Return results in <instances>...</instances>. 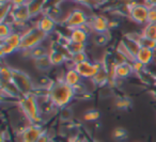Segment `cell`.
<instances>
[{
	"label": "cell",
	"mask_w": 156,
	"mask_h": 142,
	"mask_svg": "<svg viewBox=\"0 0 156 142\" xmlns=\"http://www.w3.org/2000/svg\"><path fill=\"white\" fill-rule=\"evenodd\" d=\"M75 96L74 88L66 84L63 80L54 81V83L48 89V98L54 104L55 107L59 109L67 107Z\"/></svg>",
	"instance_id": "1"
},
{
	"label": "cell",
	"mask_w": 156,
	"mask_h": 142,
	"mask_svg": "<svg viewBox=\"0 0 156 142\" xmlns=\"http://www.w3.org/2000/svg\"><path fill=\"white\" fill-rule=\"evenodd\" d=\"M18 105L24 115L30 121L31 124H40L42 121V113L39 99L34 93L23 95L20 98H18Z\"/></svg>",
	"instance_id": "2"
},
{
	"label": "cell",
	"mask_w": 156,
	"mask_h": 142,
	"mask_svg": "<svg viewBox=\"0 0 156 142\" xmlns=\"http://www.w3.org/2000/svg\"><path fill=\"white\" fill-rule=\"evenodd\" d=\"M22 44H20V51H25V50H31L39 45H42L43 42L48 37L47 34L41 31L37 26L31 27V28L25 29L24 32H22Z\"/></svg>",
	"instance_id": "3"
},
{
	"label": "cell",
	"mask_w": 156,
	"mask_h": 142,
	"mask_svg": "<svg viewBox=\"0 0 156 142\" xmlns=\"http://www.w3.org/2000/svg\"><path fill=\"white\" fill-rule=\"evenodd\" d=\"M22 35L23 33L20 31H14L10 37L7 39L1 40L0 45V54L1 57L5 58V56L14 54L17 50H20V44H22Z\"/></svg>",
	"instance_id": "4"
},
{
	"label": "cell",
	"mask_w": 156,
	"mask_h": 142,
	"mask_svg": "<svg viewBox=\"0 0 156 142\" xmlns=\"http://www.w3.org/2000/svg\"><path fill=\"white\" fill-rule=\"evenodd\" d=\"M12 81L18 88L20 92L22 93V95L33 93V91L35 89L34 84H33L32 80L29 77L28 74L20 71V69H13V79H12Z\"/></svg>",
	"instance_id": "5"
},
{
	"label": "cell",
	"mask_w": 156,
	"mask_h": 142,
	"mask_svg": "<svg viewBox=\"0 0 156 142\" xmlns=\"http://www.w3.org/2000/svg\"><path fill=\"white\" fill-rule=\"evenodd\" d=\"M88 24H89V18H88L86 12L81 9H74L73 11L69 12V14L64 20L65 27L69 30L81 28Z\"/></svg>",
	"instance_id": "6"
},
{
	"label": "cell",
	"mask_w": 156,
	"mask_h": 142,
	"mask_svg": "<svg viewBox=\"0 0 156 142\" xmlns=\"http://www.w3.org/2000/svg\"><path fill=\"white\" fill-rule=\"evenodd\" d=\"M128 8V15L130 20L138 25H147V17H149V10L150 8L145 5L144 3H137L134 2Z\"/></svg>",
	"instance_id": "7"
},
{
	"label": "cell",
	"mask_w": 156,
	"mask_h": 142,
	"mask_svg": "<svg viewBox=\"0 0 156 142\" xmlns=\"http://www.w3.org/2000/svg\"><path fill=\"white\" fill-rule=\"evenodd\" d=\"M102 67L103 64L100 62H91L90 60L74 65V69L83 77V79H92Z\"/></svg>",
	"instance_id": "8"
},
{
	"label": "cell",
	"mask_w": 156,
	"mask_h": 142,
	"mask_svg": "<svg viewBox=\"0 0 156 142\" xmlns=\"http://www.w3.org/2000/svg\"><path fill=\"white\" fill-rule=\"evenodd\" d=\"M45 131L40 124H31L26 126L20 135V142H37Z\"/></svg>",
	"instance_id": "9"
},
{
	"label": "cell",
	"mask_w": 156,
	"mask_h": 142,
	"mask_svg": "<svg viewBox=\"0 0 156 142\" xmlns=\"http://www.w3.org/2000/svg\"><path fill=\"white\" fill-rule=\"evenodd\" d=\"M10 17L12 18V25H26L31 18V14L27 5L13 7Z\"/></svg>",
	"instance_id": "10"
},
{
	"label": "cell",
	"mask_w": 156,
	"mask_h": 142,
	"mask_svg": "<svg viewBox=\"0 0 156 142\" xmlns=\"http://www.w3.org/2000/svg\"><path fill=\"white\" fill-rule=\"evenodd\" d=\"M91 32H92V30H91V28H90L89 24H88V25H86V26L81 27V28H76V29L71 30L69 40H71V42H74V43L87 44Z\"/></svg>",
	"instance_id": "11"
},
{
	"label": "cell",
	"mask_w": 156,
	"mask_h": 142,
	"mask_svg": "<svg viewBox=\"0 0 156 142\" xmlns=\"http://www.w3.org/2000/svg\"><path fill=\"white\" fill-rule=\"evenodd\" d=\"M89 26L92 32L106 33L109 29V20L103 15H95L89 20Z\"/></svg>",
	"instance_id": "12"
},
{
	"label": "cell",
	"mask_w": 156,
	"mask_h": 142,
	"mask_svg": "<svg viewBox=\"0 0 156 142\" xmlns=\"http://www.w3.org/2000/svg\"><path fill=\"white\" fill-rule=\"evenodd\" d=\"M48 56H49V59L54 66L62 65L63 63H65L69 59V55L67 52L60 50V46L57 45V44H56V47H51L50 46Z\"/></svg>",
	"instance_id": "13"
},
{
	"label": "cell",
	"mask_w": 156,
	"mask_h": 142,
	"mask_svg": "<svg viewBox=\"0 0 156 142\" xmlns=\"http://www.w3.org/2000/svg\"><path fill=\"white\" fill-rule=\"evenodd\" d=\"M37 28L41 31H43L45 34L49 35L51 34L52 32L56 29V20H55L54 17H51L50 15H43L41 18L39 20L37 24Z\"/></svg>",
	"instance_id": "14"
},
{
	"label": "cell",
	"mask_w": 156,
	"mask_h": 142,
	"mask_svg": "<svg viewBox=\"0 0 156 142\" xmlns=\"http://www.w3.org/2000/svg\"><path fill=\"white\" fill-rule=\"evenodd\" d=\"M154 59H155V50L143 47V46H141L139 48L138 52L136 55V60L142 63L144 66H147L149 64H151Z\"/></svg>",
	"instance_id": "15"
},
{
	"label": "cell",
	"mask_w": 156,
	"mask_h": 142,
	"mask_svg": "<svg viewBox=\"0 0 156 142\" xmlns=\"http://www.w3.org/2000/svg\"><path fill=\"white\" fill-rule=\"evenodd\" d=\"M63 81L66 84H69V86L74 88V87L78 86L79 83L83 82V77L78 74V72L76 71L73 66V67H71V69H66V72H65L64 75H63Z\"/></svg>",
	"instance_id": "16"
},
{
	"label": "cell",
	"mask_w": 156,
	"mask_h": 142,
	"mask_svg": "<svg viewBox=\"0 0 156 142\" xmlns=\"http://www.w3.org/2000/svg\"><path fill=\"white\" fill-rule=\"evenodd\" d=\"M134 73L132 63H123V64H117L115 67V74H113V78H118V79H123V78H127Z\"/></svg>",
	"instance_id": "17"
},
{
	"label": "cell",
	"mask_w": 156,
	"mask_h": 142,
	"mask_svg": "<svg viewBox=\"0 0 156 142\" xmlns=\"http://www.w3.org/2000/svg\"><path fill=\"white\" fill-rule=\"evenodd\" d=\"M109 79H110V76H109L108 71H107L106 67L103 65V67L98 71V73L92 78L91 81H92V83L95 84V86L103 87L104 84H106L107 82H108Z\"/></svg>",
	"instance_id": "18"
},
{
	"label": "cell",
	"mask_w": 156,
	"mask_h": 142,
	"mask_svg": "<svg viewBox=\"0 0 156 142\" xmlns=\"http://www.w3.org/2000/svg\"><path fill=\"white\" fill-rule=\"evenodd\" d=\"M33 63H34V66L37 71L42 72V73H46V72H49L51 66H54L49 59V56H45L42 57V58L39 59H34L33 60Z\"/></svg>",
	"instance_id": "19"
},
{
	"label": "cell",
	"mask_w": 156,
	"mask_h": 142,
	"mask_svg": "<svg viewBox=\"0 0 156 142\" xmlns=\"http://www.w3.org/2000/svg\"><path fill=\"white\" fill-rule=\"evenodd\" d=\"M141 37H145V39L153 40L156 41V24L155 23H147L144 25L141 32Z\"/></svg>",
	"instance_id": "20"
},
{
	"label": "cell",
	"mask_w": 156,
	"mask_h": 142,
	"mask_svg": "<svg viewBox=\"0 0 156 142\" xmlns=\"http://www.w3.org/2000/svg\"><path fill=\"white\" fill-rule=\"evenodd\" d=\"M27 5H28L29 11H30L31 17H33V16L39 15L43 11L44 2L43 0H29Z\"/></svg>",
	"instance_id": "21"
},
{
	"label": "cell",
	"mask_w": 156,
	"mask_h": 142,
	"mask_svg": "<svg viewBox=\"0 0 156 142\" xmlns=\"http://www.w3.org/2000/svg\"><path fill=\"white\" fill-rule=\"evenodd\" d=\"M29 51H30V58L33 59V60H34V59L42 58V57L48 56V54H49V49L46 48L45 46H43V44L37 46V47L29 50Z\"/></svg>",
	"instance_id": "22"
},
{
	"label": "cell",
	"mask_w": 156,
	"mask_h": 142,
	"mask_svg": "<svg viewBox=\"0 0 156 142\" xmlns=\"http://www.w3.org/2000/svg\"><path fill=\"white\" fill-rule=\"evenodd\" d=\"M14 32L12 23L3 22L0 25V40H5Z\"/></svg>",
	"instance_id": "23"
},
{
	"label": "cell",
	"mask_w": 156,
	"mask_h": 142,
	"mask_svg": "<svg viewBox=\"0 0 156 142\" xmlns=\"http://www.w3.org/2000/svg\"><path fill=\"white\" fill-rule=\"evenodd\" d=\"M66 52L71 56V55H75L78 52L86 51V44H79V43H74V42H69V44L66 46Z\"/></svg>",
	"instance_id": "24"
},
{
	"label": "cell",
	"mask_w": 156,
	"mask_h": 142,
	"mask_svg": "<svg viewBox=\"0 0 156 142\" xmlns=\"http://www.w3.org/2000/svg\"><path fill=\"white\" fill-rule=\"evenodd\" d=\"M112 137H113V139L117 140V141H124V140L127 139L128 133L123 127H117V128L113 129Z\"/></svg>",
	"instance_id": "25"
},
{
	"label": "cell",
	"mask_w": 156,
	"mask_h": 142,
	"mask_svg": "<svg viewBox=\"0 0 156 142\" xmlns=\"http://www.w3.org/2000/svg\"><path fill=\"white\" fill-rule=\"evenodd\" d=\"M0 76H1V81H5V82L12 81V79H13V69L2 66L0 69Z\"/></svg>",
	"instance_id": "26"
},
{
	"label": "cell",
	"mask_w": 156,
	"mask_h": 142,
	"mask_svg": "<svg viewBox=\"0 0 156 142\" xmlns=\"http://www.w3.org/2000/svg\"><path fill=\"white\" fill-rule=\"evenodd\" d=\"M69 60L73 63V66H74V65H76V64L85 62V61L89 60V59H88L87 52L83 51V52H78V54H75V55H71V56H69Z\"/></svg>",
	"instance_id": "27"
},
{
	"label": "cell",
	"mask_w": 156,
	"mask_h": 142,
	"mask_svg": "<svg viewBox=\"0 0 156 142\" xmlns=\"http://www.w3.org/2000/svg\"><path fill=\"white\" fill-rule=\"evenodd\" d=\"M101 118V113L98 110L96 109H92V110H88L85 114H83V120L86 122H95L98 119Z\"/></svg>",
	"instance_id": "28"
},
{
	"label": "cell",
	"mask_w": 156,
	"mask_h": 142,
	"mask_svg": "<svg viewBox=\"0 0 156 142\" xmlns=\"http://www.w3.org/2000/svg\"><path fill=\"white\" fill-rule=\"evenodd\" d=\"M138 40L139 44L140 46H143V47H147L150 48L152 50H155L156 51V41H153V40H149V39H145V37H141V34L139 35V37H137Z\"/></svg>",
	"instance_id": "29"
},
{
	"label": "cell",
	"mask_w": 156,
	"mask_h": 142,
	"mask_svg": "<svg viewBox=\"0 0 156 142\" xmlns=\"http://www.w3.org/2000/svg\"><path fill=\"white\" fill-rule=\"evenodd\" d=\"M13 5L12 3H3L1 5V23L5 22V18L11 16Z\"/></svg>",
	"instance_id": "30"
},
{
	"label": "cell",
	"mask_w": 156,
	"mask_h": 142,
	"mask_svg": "<svg viewBox=\"0 0 156 142\" xmlns=\"http://www.w3.org/2000/svg\"><path fill=\"white\" fill-rule=\"evenodd\" d=\"M94 42H95L96 45L98 46H104L106 45L109 42V37L106 33H96L95 37H94Z\"/></svg>",
	"instance_id": "31"
},
{
	"label": "cell",
	"mask_w": 156,
	"mask_h": 142,
	"mask_svg": "<svg viewBox=\"0 0 156 142\" xmlns=\"http://www.w3.org/2000/svg\"><path fill=\"white\" fill-rule=\"evenodd\" d=\"M59 115H60V119L62 121H69V120H72V118H73V110H72L69 107L61 108Z\"/></svg>",
	"instance_id": "32"
},
{
	"label": "cell",
	"mask_w": 156,
	"mask_h": 142,
	"mask_svg": "<svg viewBox=\"0 0 156 142\" xmlns=\"http://www.w3.org/2000/svg\"><path fill=\"white\" fill-rule=\"evenodd\" d=\"M130 105H132V103H130V101L128 98H120V99H118L117 103H115V107L120 110L128 109V108L130 107Z\"/></svg>",
	"instance_id": "33"
},
{
	"label": "cell",
	"mask_w": 156,
	"mask_h": 142,
	"mask_svg": "<svg viewBox=\"0 0 156 142\" xmlns=\"http://www.w3.org/2000/svg\"><path fill=\"white\" fill-rule=\"evenodd\" d=\"M132 66H133V69H134V73H136V74L142 73V72L144 71V67H145L142 63H140L139 61H137V60L133 61Z\"/></svg>",
	"instance_id": "34"
},
{
	"label": "cell",
	"mask_w": 156,
	"mask_h": 142,
	"mask_svg": "<svg viewBox=\"0 0 156 142\" xmlns=\"http://www.w3.org/2000/svg\"><path fill=\"white\" fill-rule=\"evenodd\" d=\"M147 23H155L156 24V8H151V9L149 10Z\"/></svg>",
	"instance_id": "35"
},
{
	"label": "cell",
	"mask_w": 156,
	"mask_h": 142,
	"mask_svg": "<svg viewBox=\"0 0 156 142\" xmlns=\"http://www.w3.org/2000/svg\"><path fill=\"white\" fill-rule=\"evenodd\" d=\"M29 0H11V3L13 7L16 5H27Z\"/></svg>",
	"instance_id": "36"
},
{
	"label": "cell",
	"mask_w": 156,
	"mask_h": 142,
	"mask_svg": "<svg viewBox=\"0 0 156 142\" xmlns=\"http://www.w3.org/2000/svg\"><path fill=\"white\" fill-rule=\"evenodd\" d=\"M143 3L151 9V8H156V0H143Z\"/></svg>",
	"instance_id": "37"
},
{
	"label": "cell",
	"mask_w": 156,
	"mask_h": 142,
	"mask_svg": "<svg viewBox=\"0 0 156 142\" xmlns=\"http://www.w3.org/2000/svg\"><path fill=\"white\" fill-rule=\"evenodd\" d=\"M37 142H50L49 136H48L46 133H44L43 135L41 136V138H40V139L37 140Z\"/></svg>",
	"instance_id": "38"
},
{
	"label": "cell",
	"mask_w": 156,
	"mask_h": 142,
	"mask_svg": "<svg viewBox=\"0 0 156 142\" xmlns=\"http://www.w3.org/2000/svg\"><path fill=\"white\" fill-rule=\"evenodd\" d=\"M69 1H73V2H76V3H81V5H85V3H87L89 0H69Z\"/></svg>",
	"instance_id": "39"
},
{
	"label": "cell",
	"mask_w": 156,
	"mask_h": 142,
	"mask_svg": "<svg viewBox=\"0 0 156 142\" xmlns=\"http://www.w3.org/2000/svg\"><path fill=\"white\" fill-rule=\"evenodd\" d=\"M0 2H1V5H3V3H11V0H0Z\"/></svg>",
	"instance_id": "40"
},
{
	"label": "cell",
	"mask_w": 156,
	"mask_h": 142,
	"mask_svg": "<svg viewBox=\"0 0 156 142\" xmlns=\"http://www.w3.org/2000/svg\"><path fill=\"white\" fill-rule=\"evenodd\" d=\"M92 1H98V2H103L105 0H92Z\"/></svg>",
	"instance_id": "41"
},
{
	"label": "cell",
	"mask_w": 156,
	"mask_h": 142,
	"mask_svg": "<svg viewBox=\"0 0 156 142\" xmlns=\"http://www.w3.org/2000/svg\"><path fill=\"white\" fill-rule=\"evenodd\" d=\"M73 142H83V141H81V140H78V139H75Z\"/></svg>",
	"instance_id": "42"
}]
</instances>
